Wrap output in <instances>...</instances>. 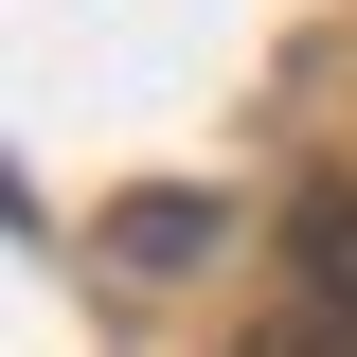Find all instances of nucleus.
<instances>
[{"label":"nucleus","instance_id":"nucleus-1","mask_svg":"<svg viewBox=\"0 0 357 357\" xmlns=\"http://www.w3.org/2000/svg\"><path fill=\"white\" fill-rule=\"evenodd\" d=\"M286 250H304L321 340H357V178H304V197H286Z\"/></svg>","mask_w":357,"mask_h":357},{"label":"nucleus","instance_id":"nucleus-2","mask_svg":"<svg viewBox=\"0 0 357 357\" xmlns=\"http://www.w3.org/2000/svg\"><path fill=\"white\" fill-rule=\"evenodd\" d=\"M107 250H126V268H178V250H215V215H197V197H126Z\"/></svg>","mask_w":357,"mask_h":357},{"label":"nucleus","instance_id":"nucleus-3","mask_svg":"<svg viewBox=\"0 0 357 357\" xmlns=\"http://www.w3.org/2000/svg\"><path fill=\"white\" fill-rule=\"evenodd\" d=\"M268 357H357V340H321V321H286V340H268Z\"/></svg>","mask_w":357,"mask_h":357}]
</instances>
